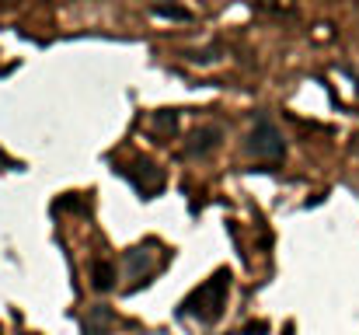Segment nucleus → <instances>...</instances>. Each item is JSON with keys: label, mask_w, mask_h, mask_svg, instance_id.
I'll return each instance as SVG.
<instances>
[{"label": "nucleus", "mask_w": 359, "mask_h": 335, "mask_svg": "<svg viewBox=\"0 0 359 335\" xmlns=\"http://www.w3.org/2000/svg\"><path fill=\"white\" fill-rule=\"evenodd\" d=\"M175 126H178V115H175V112H157V115H154V133H157V136L175 133Z\"/></svg>", "instance_id": "obj_7"}, {"label": "nucleus", "mask_w": 359, "mask_h": 335, "mask_svg": "<svg viewBox=\"0 0 359 335\" xmlns=\"http://www.w3.org/2000/svg\"><path fill=\"white\" fill-rule=\"evenodd\" d=\"M244 147H248V154L265 157V161H279V157H283V150H286V147H283L279 129H276L269 119H258V122L251 126V133H248Z\"/></svg>", "instance_id": "obj_2"}, {"label": "nucleus", "mask_w": 359, "mask_h": 335, "mask_svg": "<svg viewBox=\"0 0 359 335\" xmlns=\"http://www.w3.org/2000/svg\"><path fill=\"white\" fill-rule=\"evenodd\" d=\"M56 206H63V210H81L84 203H81V199H70V196H67V199H60Z\"/></svg>", "instance_id": "obj_9"}, {"label": "nucleus", "mask_w": 359, "mask_h": 335, "mask_svg": "<svg viewBox=\"0 0 359 335\" xmlns=\"http://www.w3.org/2000/svg\"><path fill=\"white\" fill-rule=\"evenodd\" d=\"M129 178H133V185H136L143 196H154V192H161V185H164V171H161L154 161H136V164H129Z\"/></svg>", "instance_id": "obj_3"}, {"label": "nucleus", "mask_w": 359, "mask_h": 335, "mask_svg": "<svg viewBox=\"0 0 359 335\" xmlns=\"http://www.w3.org/2000/svg\"><path fill=\"white\" fill-rule=\"evenodd\" d=\"M227 290H231V272H227V269H220V272H213L203 287H196V290L185 297L182 315L199 318L203 325L220 322V315H224V308H227Z\"/></svg>", "instance_id": "obj_1"}, {"label": "nucleus", "mask_w": 359, "mask_h": 335, "mask_svg": "<svg viewBox=\"0 0 359 335\" xmlns=\"http://www.w3.org/2000/svg\"><path fill=\"white\" fill-rule=\"evenodd\" d=\"M154 14H161V18H175V21H189V18H192V11L175 7V4H154Z\"/></svg>", "instance_id": "obj_8"}, {"label": "nucleus", "mask_w": 359, "mask_h": 335, "mask_svg": "<svg viewBox=\"0 0 359 335\" xmlns=\"http://www.w3.org/2000/svg\"><path fill=\"white\" fill-rule=\"evenodd\" d=\"M91 287L102 290V294L116 287V265H112L109 258H95V262H91Z\"/></svg>", "instance_id": "obj_6"}, {"label": "nucleus", "mask_w": 359, "mask_h": 335, "mask_svg": "<svg viewBox=\"0 0 359 335\" xmlns=\"http://www.w3.org/2000/svg\"><path fill=\"white\" fill-rule=\"evenodd\" d=\"M220 136H224L220 126H203V129L192 133V140H189L185 150H189L192 157H206V154H213V150L220 147Z\"/></svg>", "instance_id": "obj_4"}, {"label": "nucleus", "mask_w": 359, "mask_h": 335, "mask_svg": "<svg viewBox=\"0 0 359 335\" xmlns=\"http://www.w3.org/2000/svg\"><path fill=\"white\" fill-rule=\"evenodd\" d=\"M112 325H116V315H112V308H105V304L91 308L88 318H84V332L88 335H109Z\"/></svg>", "instance_id": "obj_5"}]
</instances>
